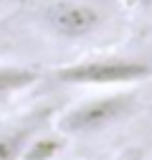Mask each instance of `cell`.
<instances>
[{
	"label": "cell",
	"instance_id": "277c9868",
	"mask_svg": "<svg viewBox=\"0 0 152 160\" xmlns=\"http://www.w3.org/2000/svg\"><path fill=\"white\" fill-rule=\"evenodd\" d=\"M59 114L56 102H41L23 114H18L0 127V160H21V150L28 140L48 125H53V117Z\"/></svg>",
	"mask_w": 152,
	"mask_h": 160
},
{
	"label": "cell",
	"instance_id": "3957f363",
	"mask_svg": "<svg viewBox=\"0 0 152 160\" xmlns=\"http://www.w3.org/2000/svg\"><path fill=\"white\" fill-rule=\"evenodd\" d=\"M36 21L59 41L81 43L102 31L107 13L97 0H43L36 8Z\"/></svg>",
	"mask_w": 152,
	"mask_h": 160
},
{
	"label": "cell",
	"instance_id": "ba28073f",
	"mask_svg": "<svg viewBox=\"0 0 152 160\" xmlns=\"http://www.w3.org/2000/svg\"><path fill=\"white\" fill-rule=\"evenodd\" d=\"M132 10H152V0H127Z\"/></svg>",
	"mask_w": 152,
	"mask_h": 160
},
{
	"label": "cell",
	"instance_id": "8992f818",
	"mask_svg": "<svg viewBox=\"0 0 152 160\" xmlns=\"http://www.w3.org/2000/svg\"><path fill=\"white\" fill-rule=\"evenodd\" d=\"M66 140L69 137H64L53 125H48L43 130H38L28 142L23 145L21 160H56V158L64 152Z\"/></svg>",
	"mask_w": 152,
	"mask_h": 160
},
{
	"label": "cell",
	"instance_id": "9c48e42d",
	"mask_svg": "<svg viewBox=\"0 0 152 160\" xmlns=\"http://www.w3.org/2000/svg\"><path fill=\"white\" fill-rule=\"evenodd\" d=\"M3 46H5V43H3V41H0V51H3Z\"/></svg>",
	"mask_w": 152,
	"mask_h": 160
},
{
	"label": "cell",
	"instance_id": "6da1fadb",
	"mask_svg": "<svg viewBox=\"0 0 152 160\" xmlns=\"http://www.w3.org/2000/svg\"><path fill=\"white\" fill-rule=\"evenodd\" d=\"M48 79L59 87H94V89H119L142 87L152 79V58L137 53H91L76 61L53 66Z\"/></svg>",
	"mask_w": 152,
	"mask_h": 160
},
{
	"label": "cell",
	"instance_id": "52a82bcc",
	"mask_svg": "<svg viewBox=\"0 0 152 160\" xmlns=\"http://www.w3.org/2000/svg\"><path fill=\"white\" fill-rule=\"evenodd\" d=\"M107 160H147V148H142V145H124L122 150L109 155Z\"/></svg>",
	"mask_w": 152,
	"mask_h": 160
},
{
	"label": "cell",
	"instance_id": "7a4b0ae2",
	"mask_svg": "<svg viewBox=\"0 0 152 160\" xmlns=\"http://www.w3.org/2000/svg\"><path fill=\"white\" fill-rule=\"evenodd\" d=\"M142 89L140 87H119L102 94L74 102L66 109H59L53 117V127L64 137H97L109 132L117 125H124L140 112Z\"/></svg>",
	"mask_w": 152,
	"mask_h": 160
},
{
	"label": "cell",
	"instance_id": "5b68a950",
	"mask_svg": "<svg viewBox=\"0 0 152 160\" xmlns=\"http://www.w3.org/2000/svg\"><path fill=\"white\" fill-rule=\"evenodd\" d=\"M43 66L38 64H15L0 61V112L8 109L21 94L33 89L38 82H43Z\"/></svg>",
	"mask_w": 152,
	"mask_h": 160
}]
</instances>
